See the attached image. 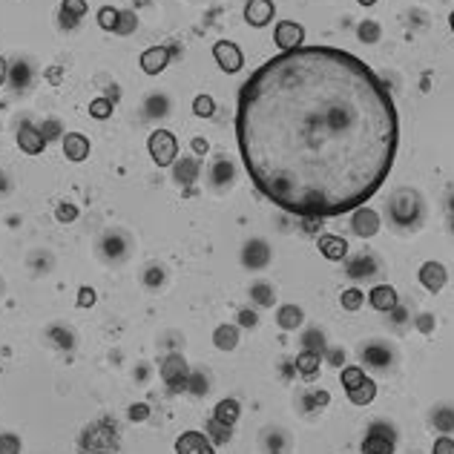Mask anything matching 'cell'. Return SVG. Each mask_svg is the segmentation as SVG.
<instances>
[{
  "label": "cell",
  "instance_id": "cell-1",
  "mask_svg": "<svg viewBox=\"0 0 454 454\" xmlns=\"http://www.w3.org/2000/svg\"><path fill=\"white\" fill-rule=\"evenodd\" d=\"M236 141L256 190L302 219H336L385 184L400 118L388 84L336 46L264 61L239 89Z\"/></svg>",
  "mask_w": 454,
  "mask_h": 454
},
{
  "label": "cell",
  "instance_id": "cell-2",
  "mask_svg": "<svg viewBox=\"0 0 454 454\" xmlns=\"http://www.w3.org/2000/svg\"><path fill=\"white\" fill-rule=\"evenodd\" d=\"M129 251H132V236L124 230V227H107L98 239V256L104 262L118 264L129 256Z\"/></svg>",
  "mask_w": 454,
  "mask_h": 454
},
{
  "label": "cell",
  "instance_id": "cell-3",
  "mask_svg": "<svg viewBox=\"0 0 454 454\" xmlns=\"http://www.w3.org/2000/svg\"><path fill=\"white\" fill-rule=\"evenodd\" d=\"M147 149L156 167H173L179 158V138L170 129H153L147 136Z\"/></svg>",
  "mask_w": 454,
  "mask_h": 454
},
{
  "label": "cell",
  "instance_id": "cell-4",
  "mask_svg": "<svg viewBox=\"0 0 454 454\" xmlns=\"http://www.w3.org/2000/svg\"><path fill=\"white\" fill-rule=\"evenodd\" d=\"M213 61L219 64L221 72L233 75L244 66V55H242L239 44H233V41H216L213 44Z\"/></svg>",
  "mask_w": 454,
  "mask_h": 454
},
{
  "label": "cell",
  "instance_id": "cell-5",
  "mask_svg": "<svg viewBox=\"0 0 454 454\" xmlns=\"http://www.w3.org/2000/svg\"><path fill=\"white\" fill-rule=\"evenodd\" d=\"M46 144L49 141L41 132V127H35L32 121H21V127H17V147H21L26 156H41Z\"/></svg>",
  "mask_w": 454,
  "mask_h": 454
},
{
  "label": "cell",
  "instance_id": "cell-6",
  "mask_svg": "<svg viewBox=\"0 0 454 454\" xmlns=\"http://www.w3.org/2000/svg\"><path fill=\"white\" fill-rule=\"evenodd\" d=\"M351 227H354V233L359 239H371L380 233V213L374 210V207H356V210H351Z\"/></svg>",
  "mask_w": 454,
  "mask_h": 454
},
{
  "label": "cell",
  "instance_id": "cell-7",
  "mask_svg": "<svg viewBox=\"0 0 454 454\" xmlns=\"http://www.w3.org/2000/svg\"><path fill=\"white\" fill-rule=\"evenodd\" d=\"M273 41L282 52L299 49L302 44H305V29H302V24H296V21H279L276 29H273Z\"/></svg>",
  "mask_w": 454,
  "mask_h": 454
},
{
  "label": "cell",
  "instance_id": "cell-8",
  "mask_svg": "<svg viewBox=\"0 0 454 454\" xmlns=\"http://www.w3.org/2000/svg\"><path fill=\"white\" fill-rule=\"evenodd\" d=\"M187 363H184V356L181 354H170L164 359V365H161V380L173 388V391H184L187 388Z\"/></svg>",
  "mask_w": 454,
  "mask_h": 454
},
{
  "label": "cell",
  "instance_id": "cell-9",
  "mask_svg": "<svg viewBox=\"0 0 454 454\" xmlns=\"http://www.w3.org/2000/svg\"><path fill=\"white\" fill-rule=\"evenodd\" d=\"M138 66L144 75H158L170 66V49L167 46H147L138 55Z\"/></svg>",
  "mask_w": 454,
  "mask_h": 454
},
{
  "label": "cell",
  "instance_id": "cell-10",
  "mask_svg": "<svg viewBox=\"0 0 454 454\" xmlns=\"http://www.w3.org/2000/svg\"><path fill=\"white\" fill-rule=\"evenodd\" d=\"M273 15H276L273 0H248V3H244V21L256 29L268 26L273 21Z\"/></svg>",
  "mask_w": 454,
  "mask_h": 454
},
{
  "label": "cell",
  "instance_id": "cell-11",
  "mask_svg": "<svg viewBox=\"0 0 454 454\" xmlns=\"http://www.w3.org/2000/svg\"><path fill=\"white\" fill-rule=\"evenodd\" d=\"M61 147H64V156L75 164H81L89 158V138L84 136V132H64V138H61Z\"/></svg>",
  "mask_w": 454,
  "mask_h": 454
},
{
  "label": "cell",
  "instance_id": "cell-12",
  "mask_svg": "<svg viewBox=\"0 0 454 454\" xmlns=\"http://www.w3.org/2000/svg\"><path fill=\"white\" fill-rule=\"evenodd\" d=\"M420 285L428 291V293H440L446 288V282H448V273L440 262H423V268H420Z\"/></svg>",
  "mask_w": 454,
  "mask_h": 454
},
{
  "label": "cell",
  "instance_id": "cell-13",
  "mask_svg": "<svg viewBox=\"0 0 454 454\" xmlns=\"http://www.w3.org/2000/svg\"><path fill=\"white\" fill-rule=\"evenodd\" d=\"M176 451L179 454H216L213 443L207 440V434H201V431H184L176 440Z\"/></svg>",
  "mask_w": 454,
  "mask_h": 454
},
{
  "label": "cell",
  "instance_id": "cell-14",
  "mask_svg": "<svg viewBox=\"0 0 454 454\" xmlns=\"http://www.w3.org/2000/svg\"><path fill=\"white\" fill-rule=\"evenodd\" d=\"M319 253H323L325 259H331V262H339V259L348 256V242L343 236L325 233V236H319Z\"/></svg>",
  "mask_w": 454,
  "mask_h": 454
},
{
  "label": "cell",
  "instance_id": "cell-15",
  "mask_svg": "<svg viewBox=\"0 0 454 454\" xmlns=\"http://www.w3.org/2000/svg\"><path fill=\"white\" fill-rule=\"evenodd\" d=\"M87 9H89L87 0H64L61 3V24L66 29H75L81 24V17L87 15Z\"/></svg>",
  "mask_w": 454,
  "mask_h": 454
},
{
  "label": "cell",
  "instance_id": "cell-16",
  "mask_svg": "<svg viewBox=\"0 0 454 454\" xmlns=\"http://www.w3.org/2000/svg\"><path fill=\"white\" fill-rule=\"evenodd\" d=\"M368 302L374 311H394L397 308V291L391 285H376L368 293Z\"/></svg>",
  "mask_w": 454,
  "mask_h": 454
},
{
  "label": "cell",
  "instance_id": "cell-17",
  "mask_svg": "<svg viewBox=\"0 0 454 454\" xmlns=\"http://www.w3.org/2000/svg\"><path fill=\"white\" fill-rule=\"evenodd\" d=\"M363 454H394V437L383 431H371L363 440Z\"/></svg>",
  "mask_w": 454,
  "mask_h": 454
},
{
  "label": "cell",
  "instance_id": "cell-18",
  "mask_svg": "<svg viewBox=\"0 0 454 454\" xmlns=\"http://www.w3.org/2000/svg\"><path fill=\"white\" fill-rule=\"evenodd\" d=\"M276 323L282 331H296L302 323H305V314H302V308H296V305H282L276 311Z\"/></svg>",
  "mask_w": 454,
  "mask_h": 454
},
{
  "label": "cell",
  "instance_id": "cell-19",
  "mask_svg": "<svg viewBox=\"0 0 454 454\" xmlns=\"http://www.w3.org/2000/svg\"><path fill=\"white\" fill-rule=\"evenodd\" d=\"M52 268H55V256H52V251L37 248V251L29 253V271H32L35 276H46Z\"/></svg>",
  "mask_w": 454,
  "mask_h": 454
},
{
  "label": "cell",
  "instance_id": "cell-20",
  "mask_svg": "<svg viewBox=\"0 0 454 454\" xmlns=\"http://www.w3.org/2000/svg\"><path fill=\"white\" fill-rule=\"evenodd\" d=\"M374 397H376V383L374 380H365L359 383V385H354V388H348V400L354 403V406H368V403H374Z\"/></svg>",
  "mask_w": 454,
  "mask_h": 454
},
{
  "label": "cell",
  "instance_id": "cell-21",
  "mask_svg": "<svg viewBox=\"0 0 454 454\" xmlns=\"http://www.w3.org/2000/svg\"><path fill=\"white\" fill-rule=\"evenodd\" d=\"M164 279H167V271H164V264H147L144 268V273H141V285L147 288V291H158L161 285H164Z\"/></svg>",
  "mask_w": 454,
  "mask_h": 454
},
{
  "label": "cell",
  "instance_id": "cell-22",
  "mask_svg": "<svg viewBox=\"0 0 454 454\" xmlns=\"http://www.w3.org/2000/svg\"><path fill=\"white\" fill-rule=\"evenodd\" d=\"M213 343H216L219 351H233L236 343H239V331L233 325H219L213 331Z\"/></svg>",
  "mask_w": 454,
  "mask_h": 454
},
{
  "label": "cell",
  "instance_id": "cell-23",
  "mask_svg": "<svg viewBox=\"0 0 454 454\" xmlns=\"http://www.w3.org/2000/svg\"><path fill=\"white\" fill-rule=\"evenodd\" d=\"M319 365H323V356H319L316 351H302L296 356V368H299L302 376H308V380L319 371Z\"/></svg>",
  "mask_w": 454,
  "mask_h": 454
},
{
  "label": "cell",
  "instance_id": "cell-24",
  "mask_svg": "<svg viewBox=\"0 0 454 454\" xmlns=\"http://www.w3.org/2000/svg\"><path fill=\"white\" fill-rule=\"evenodd\" d=\"M46 339H49L55 348H61V351H66V348L75 345V334H72L66 325H52V328L46 331Z\"/></svg>",
  "mask_w": 454,
  "mask_h": 454
},
{
  "label": "cell",
  "instance_id": "cell-25",
  "mask_svg": "<svg viewBox=\"0 0 454 454\" xmlns=\"http://www.w3.org/2000/svg\"><path fill=\"white\" fill-rule=\"evenodd\" d=\"M213 420H219L224 426H233L239 420V403L236 400H221L216 406V411H213Z\"/></svg>",
  "mask_w": 454,
  "mask_h": 454
},
{
  "label": "cell",
  "instance_id": "cell-26",
  "mask_svg": "<svg viewBox=\"0 0 454 454\" xmlns=\"http://www.w3.org/2000/svg\"><path fill=\"white\" fill-rule=\"evenodd\" d=\"M81 210H78V204H75L72 199H61L58 204H55V219H58L61 224H72V221H78Z\"/></svg>",
  "mask_w": 454,
  "mask_h": 454
},
{
  "label": "cell",
  "instance_id": "cell-27",
  "mask_svg": "<svg viewBox=\"0 0 454 454\" xmlns=\"http://www.w3.org/2000/svg\"><path fill=\"white\" fill-rule=\"evenodd\" d=\"M199 179V161L196 158H181V164H176V181L179 184H193Z\"/></svg>",
  "mask_w": 454,
  "mask_h": 454
},
{
  "label": "cell",
  "instance_id": "cell-28",
  "mask_svg": "<svg viewBox=\"0 0 454 454\" xmlns=\"http://www.w3.org/2000/svg\"><path fill=\"white\" fill-rule=\"evenodd\" d=\"M112 109H116V104H112V98H107V96H98V98L89 101V116L96 121H107L112 116Z\"/></svg>",
  "mask_w": 454,
  "mask_h": 454
},
{
  "label": "cell",
  "instance_id": "cell-29",
  "mask_svg": "<svg viewBox=\"0 0 454 454\" xmlns=\"http://www.w3.org/2000/svg\"><path fill=\"white\" fill-rule=\"evenodd\" d=\"M268 262V251H264L262 242H251L248 248H244V264H251V268H262V264Z\"/></svg>",
  "mask_w": 454,
  "mask_h": 454
},
{
  "label": "cell",
  "instance_id": "cell-30",
  "mask_svg": "<svg viewBox=\"0 0 454 454\" xmlns=\"http://www.w3.org/2000/svg\"><path fill=\"white\" fill-rule=\"evenodd\" d=\"M193 116H199V118H213V116H216V101H213V96H207V92L196 96V98H193Z\"/></svg>",
  "mask_w": 454,
  "mask_h": 454
},
{
  "label": "cell",
  "instance_id": "cell-31",
  "mask_svg": "<svg viewBox=\"0 0 454 454\" xmlns=\"http://www.w3.org/2000/svg\"><path fill=\"white\" fill-rule=\"evenodd\" d=\"M118 15H121V9H116V6H101V9L96 12V21H98V26H101L104 32H116Z\"/></svg>",
  "mask_w": 454,
  "mask_h": 454
},
{
  "label": "cell",
  "instance_id": "cell-32",
  "mask_svg": "<svg viewBox=\"0 0 454 454\" xmlns=\"http://www.w3.org/2000/svg\"><path fill=\"white\" fill-rule=\"evenodd\" d=\"M339 302H343V308L345 311H359L363 308V302H365V293L359 291V288H348V291H343V296H339Z\"/></svg>",
  "mask_w": 454,
  "mask_h": 454
},
{
  "label": "cell",
  "instance_id": "cell-33",
  "mask_svg": "<svg viewBox=\"0 0 454 454\" xmlns=\"http://www.w3.org/2000/svg\"><path fill=\"white\" fill-rule=\"evenodd\" d=\"M339 380H343V385L348 391V388H354V385H359L365 380V371L359 365H348V368H343V374H339Z\"/></svg>",
  "mask_w": 454,
  "mask_h": 454
},
{
  "label": "cell",
  "instance_id": "cell-34",
  "mask_svg": "<svg viewBox=\"0 0 454 454\" xmlns=\"http://www.w3.org/2000/svg\"><path fill=\"white\" fill-rule=\"evenodd\" d=\"M136 26H138V17H136V12H121L118 15V24H116V35H132L136 32Z\"/></svg>",
  "mask_w": 454,
  "mask_h": 454
},
{
  "label": "cell",
  "instance_id": "cell-35",
  "mask_svg": "<svg viewBox=\"0 0 454 454\" xmlns=\"http://www.w3.org/2000/svg\"><path fill=\"white\" fill-rule=\"evenodd\" d=\"M0 454H21V437L17 434H0Z\"/></svg>",
  "mask_w": 454,
  "mask_h": 454
},
{
  "label": "cell",
  "instance_id": "cell-36",
  "mask_svg": "<svg viewBox=\"0 0 454 454\" xmlns=\"http://www.w3.org/2000/svg\"><path fill=\"white\" fill-rule=\"evenodd\" d=\"M207 431L213 434V443H227V440H230V426H224V423H219V420H210V423H207Z\"/></svg>",
  "mask_w": 454,
  "mask_h": 454
},
{
  "label": "cell",
  "instance_id": "cell-37",
  "mask_svg": "<svg viewBox=\"0 0 454 454\" xmlns=\"http://www.w3.org/2000/svg\"><path fill=\"white\" fill-rule=\"evenodd\" d=\"M253 299L259 302V305H273V296H271V288L264 285V282H259V285H253Z\"/></svg>",
  "mask_w": 454,
  "mask_h": 454
},
{
  "label": "cell",
  "instance_id": "cell-38",
  "mask_svg": "<svg viewBox=\"0 0 454 454\" xmlns=\"http://www.w3.org/2000/svg\"><path fill=\"white\" fill-rule=\"evenodd\" d=\"M431 454H454V440L451 437H437L434 440V448H431Z\"/></svg>",
  "mask_w": 454,
  "mask_h": 454
},
{
  "label": "cell",
  "instance_id": "cell-39",
  "mask_svg": "<svg viewBox=\"0 0 454 454\" xmlns=\"http://www.w3.org/2000/svg\"><path fill=\"white\" fill-rule=\"evenodd\" d=\"M147 417H149V408H147L144 403H138V406L129 408V420H132V423H136V420L141 423V420H147Z\"/></svg>",
  "mask_w": 454,
  "mask_h": 454
},
{
  "label": "cell",
  "instance_id": "cell-40",
  "mask_svg": "<svg viewBox=\"0 0 454 454\" xmlns=\"http://www.w3.org/2000/svg\"><path fill=\"white\" fill-rule=\"evenodd\" d=\"M41 132L46 136V141L55 138V136H61V138H64V132H61V124H58V121H46V124L41 127Z\"/></svg>",
  "mask_w": 454,
  "mask_h": 454
},
{
  "label": "cell",
  "instance_id": "cell-41",
  "mask_svg": "<svg viewBox=\"0 0 454 454\" xmlns=\"http://www.w3.org/2000/svg\"><path fill=\"white\" fill-rule=\"evenodd\" d=\"M190 147H193V153H196L199 158H204V156H207V149H210V144H207V138H201V136H196V138L190 141Z\"/></svg>",
  "mask_w": 454,
  "mask_h": 454
},
{
  "label": "cell",
  "instance_id": "cell-42",
  "mask_svg": "<svg viewBox=\"0 0 454 454\" xmlns=\"http://www.w3.org/2000/svg\"><path fill=\"white\" fill-rule=\"evenodd\" d=\"M92 302H96V291H92V288H81L78 291V305L87 308V305H92Z\"/></svg>",
  "mask_w": 454,
  "mask_h": 454
},
{
  "label": "cell",
  "instance_id": "cell-43",
  "mask_svg": "<svg viewBox=\"0 0 454 454\" xmlns=\"http://www.w3.org/2000/svg\"><path fill=\"white\" fill-rule=\"evenodd\" d=\"M239 323H242L244 328H253V325H256V314H253V311H242V314H239Z\"/></svg>",
  "mask_w": 454,
  "mask_h": 454
},
{
  "label": "cell",
  "instance_id": "cell-44",
  "mask_svg": "<svg viewBox=\"0 0 454 454\" xmlns=\"http://www.w3.org/2000/svg\"><path fill=\"white\" fill-rule=\"evenodd\" d=\"M365 356H368V359H374L376 368H385V356H383V351H374V348H371Z\"/></svg>",
  "mask_w": 454,
  "mask_h": 454
},
{
  "label": "cell",
  "instance_id": "cell-45",
  "mask_svg": "<svg viewBox=\"0 0 454 454\" xmlns=\"http://www.w3.org/2000/svg\"><path fill=\"white\" fill-rule=\"evenodd\" d=\"M6 78H9V64H6L3 58H0V87L6 84Z\"/></svg>",
  "mask_w": 454,
  "mask_h": 454
},
{
  "label": "cell",
  "instance_id": "cell-46",
  "mask_svg": "<svg viewBox=\"0 0 454 454\" xmlns=\"http://www.w3.org/2000/svg\"><path fill=\"white\" fill-rule=\"evenodd\" d=\"M314 400H316L319 406H328V403H331V397H328L325 391H316V394H314Z\"/></svg>",
  "mask_w": 454,
  "mask_h": 454
},
{
  "label": "cell",
  "instance_id": "cell-47",
  "mask_svg": "<svg viewBox=\"0 0 454 454\" xmlns=\"http://www.w3.org/2000/svg\"><path fill=\"white\" fill-rule=\"evenodd\" d=\"M359 35H363V41H365V37H376V26H363V29H359Z\"/></svg>",
  "mask_w": 454,
  "mask_h": 454
},
{
  "label": "cell",
  "instance_id": "cell-48",
  "mask_svg": "<svg viewBox=\"0 0 454 454\" xmlns=\"http://www.w3.org/2000/svg\"><path fill=\"white\" fill-rule=\"evenodd\" d=\"M356 3H359V6H374L376 0H356Z\"/></svg>",
  "mask_w": 454,
  "mask_h": 454
},
{
  "label": "cell",
  "instance_id": "cell-49",
  "mask_svg": "<svg viewBox=\"0 0 454 454\" xmlns=\"http://www.w3.org/2000/svg\"><path fill=\"white\" fill-rule=\"evenodd\" d=\"M448 26H451V32H454V12H451V17H448Z\"/></svg>",
  "mask_w": 454,
  "mask_h": 454
}]
</instances>
